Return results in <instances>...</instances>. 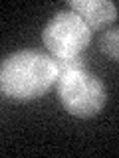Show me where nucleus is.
<instances>
[{
	"instance_id": "obj_1",
	"label": "nucleus",
	"mask_w": 119,
	"mask_h": 158,
	"mask_svg": "<svg viewBox=\"0 0 119 158\" xmlns=\"http://www.w3.org/2000/svg\"><path fill=\"white\" fill-rule=\"evenodd\" d=\"M58 79L54 57L44 52L20 49L0 63V89L10 99L32 101L42 97Z\"/></svg>"
},
{
	"instance_id": "obj_6",
	"label": "nucleus",
	"mask_w": 119,
	"mask_h": 158,
	"mask_svg": "<svg viewBox=\"0 0 119 158\" xmlns=\"http://www.w3.org/2000/svg\"><path fill=\"white\" fill-rule=\"evenodd\" d=\"M54 61H56V67H58V75L83 67V63H82V59H79V56H76V57H54Z\"/></svg>"
},
{
	"instance_id": "obj_3",
	"label": "nucleus",
	"mask_w": 119,
	"mask_h": 158,
	"mask_svg": "<svg viewBox=\"0 0 119 158\" xmlns=\"http://www.w3.org/2000/svg\"><path fill=\"white\" fill-rule=\"evenodd\" d=\"M42 40L54 57H76L89 46L91 30L73 10H62L46 24Z\"/></svg>"
},
{
	"instance_id": "obj_5",
	"label": "nucleus",
	"mask_w": 119,
	"mask_h": 158,
	"mask_svg": "<svg viewBox=\"0 0 119 158\" xmlns=\"http://www.w3.org/2000/svg\"><path fill=\"white\" fill-rule=\"evenodd\" d=\"M119 30L117 28H111L107 30V32H103V36L99 38V48H101V52L105 53L107 57H111L113 61H117V40H119Z\"/></svg>"
},
{
	"instance_id": "obj_4",
	"label": "nucleus",
	"mask_w": 119,
	"mask_h": 158,
	"mask_svg": "<svg viewBox=\"0 0 119 158\" xmlns=\"http://www.w3.org/2000/svg\"><path fill=\"white\" fill-rule=\"evenodd\" d=\"M69 8L87 24L89 30L117 20V4L109 0H69Z\"/></svg>"
},
{
	"instance_id": "obj_2",
	"label": "nucleus",
	"mask_w": 119,
	"mask_h": 158,
	"mask_svg": "<svg viewBox=\"0 0 119 158\" xmlns=\"http://www.w3.org/2000/svg\"><path fill=\"white\" fill-rule=\"evenodd\" d=\"M58 97L64 109L73 117H93L107 101V89L103 81L87 69H73L56 79Z\"/></svg>"
}]
</instances>
